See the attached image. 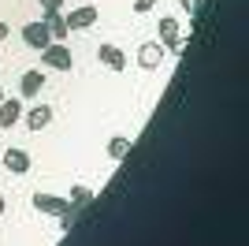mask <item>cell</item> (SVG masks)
Segmentation results:
<instances>
[{"label": "cell", "mask_w": 249, "mask_h": 246, "mask_svg": "<svg viewBox=\"0 0 249 246\" xmlns=\"http://www.w3.org/2000/svg\"><path fill=\"white\" fill-rule=\"evenodd\" d=\"M49 123H52V108L49 104H37V108L26 112V127H30V131H45Z\"/></svg>", "instance_id": "8fae6325"}, {"label": "cell", "mask_w": 249, "mask_h": 246, "mask_svg": "<svg viewBox=\"0 0 249 246\" xmlns=\"http://www.w3.org/2000/svg\"><path fill=\"white\" fill-rule=\"evenodd\" d=\"M0 101H4V90H0Z\"/></svg>", "instance_id": "44dd1931"}, {"label": "cell", "mask_w": 249, "mask_h": 246, "mask_svg": "<svg viewBox=\"0 0 249 246\" xmlns=\"http://www.w3.org/2000/svg\"><path fill=\"white\" fill-rule=\"evenodd\" d=\"M97 60H101L108 71H123L126 67V52L119 49V45H112V41H104V45H97Z\"/></svg>", "instance_id": "277c9868"}, {"label": "cell", "mask_w": 249, "mask_h": 246, "mask_svg": "<svg viewBox=\"0 0 249 246\" xmlns=\"http://www.w3.org/2000/svg\"><path fill=\"white\" fill-rule=\"evenodd\" d=\"M178 4H182V8L190 11V8H194V4H197V0H178Z\"/></svg>", "instance_id": "d6986e66"}, {"label": "cell", "mask_w": 249, "mask_h": 246, "mask_svg": "<svg viewBox=\"0 0 249 246\" xmlns=\"http://www.w3.org/2000/svg\"><path fill=\"white\" fill-rule=\"evenodd\" d=\"M156 4H160V0H134V11H138V15H145V11H153Z\"/></svg>", "instance_id": "9a60e30c"}, {"label": "cell", "mask_w": 249, "mask_h": 246, "mask_svg": "<svg viewBox=\"0 0 249 246\" xmlns=\"http://www.w3.org/2000/svg\"><path fill=\"white\" fill-rule=\"evenodd\" d=\"M22 41H26V49H37V52H41L45 49V45H49V26H45V22L41 19H37V22H26V26H22Z\"/></svg>", "instance_id": "8992f818"}, {"label": "cell", "mask_w": 249, "mask_h": 246, "mask_svg": "<svg viewBox=\"0 0 249 246\" xmlns=\"http://www.w3.org/2000/svg\"><path fill=\"white\" fill-rule=\"evenodd\" d=\"M41 63L52 71H71L74 67V52L67 49V41H49L41 49Z\"/></svg>", "instance_id": "6da1fadb"}, {"label": "cell", "mask_w": 249, "mask_h": 246, "mask_svg": "<svg viewBox=\"0 0 249 246\" xmlns=\"http://www.w3.org/2000/svg\"><path fill=\"white\" fill-rule=\"evenodd\" d=\"M108 157H112V161H123V157H130V138L115 134L112 142H108Z\"/></svg>", "instance_id": "4fadbf2b"}, {"label": "cell", "mask_w": 249, "mask_h": 246, "mask_svg": "<svg viewBox=\"0 0 249 246\" xmlns=\"http://www.w3.org/2000/svg\"><path fill=\"white\" fill-rule=\"evenodd\" d=\"M45 26H49V38L52 41H67V34H71V30H67V19H63V11H45Z\"/></svg>", "instance_id": "30bf717a"}, {"label": "cell", "mask_w": 249, "mask_h": 246, "mask_svg": "<svg viewBox=\"0 0 249 246\" xmlns=\"http://www.w3.org/2000/svg\"><path fill=\"white\" fill-rule=\"evenodd\" d=\"M8 34H11V30H8V22H4V19H0V41H4V38H8Z\"/></svg>", "instance_id": "ac0fdd59"}, {"label": "cell", "mask_w": 249, "mask_h": 246, "mask_svg": "<svg viewBox=\"0 0 249 246\" xmlns=\"http://www.w3.org/2000/svg\"><path fill=\"white\" fill-rule=\"evenodd\" d=\"M37 4H41L45 11H60L63 8V0H37Z\"/></svg>", "instance_id": "e0dca14e"}, {"label": "cell", "mask_w": 249, "mask_h": 246, "mask_svg": "<svg viewBox=\"0 0 249 246\" xmlns=\"http://www.w3.org/2000/svg\"><path fill=\"white\" fill-rule=\"evenodd\" d=\"M71 224H74V209H71V213H63V216H60V231H71Z\"/></svg>", "instance_id": "2e32d148"}, {"label": "cell", "mask_w": 249, "mask_h": 246, "mask_svg": "<svg viewBox=\"0 0 249 246\" xmlns=\"http://www.w3.org/2000/svg\"><path fill=\"white\" fill-rule=\"evenodd\" d=\"M30 205L37 209V213H49V216H63V213H71V202L67 198H60V194H37L30 198Z\"/></svg>", "instance_id": "7a4b0ae2"}, {"label": "cell", "mask_w": 249, "mask_h": 246, "mask_svg": "<svg viewBox=\"0 0 249 246\" xmlns=\"http://www.w3.org/2000/svg\"><path fill=\"white\" fill-rule=\"evenodd\" d=\"M4 209H8V202H4V194H0V216H4Z\"/></svg>", "instance_id": "ffe728a7"}, {"label": "cell", "mask_w": 249, "mask_h": 246, "mask_svg": "<svg viewBox=\"0 0 249 246\" xmlns=\"http://www.w3.org/2000/svg\"><path fill=\"white\" fill-rule=\"evenodd\" d=\"M41 90H45V75L37 71V67H30V71L22 75V82H19V93L26 97V101H30V97H37Z\"/></svg>", "instance_id": "ba28073f"}, {"label": "cell", "mask_w": 249, "mask_h": 246, "mask_svg": "<svg viewBox=\"0 0 249 246\" xmlns=\"http://www.w3.org/2000/svg\"><path fill=\"white\" fill-rule=\"evenodd\" d=\"M164 56H167V49L160 41H145V45L138 49V67H142V71H156V67L164 63Z\"/></svg>", "instance_id": "3957f363"}, {"label": "cell", "mask_w": 249, "mask_h": 246, "mask_svg": "<svg viewBox=\"0 0 249 246\" xmlns=\"http://www.w3.org/2000/svg\"><path fill=\"white\" fill-rule=\"evenodd\" d=\"M89 198H93V190L78 183V186H71V194H67V202H71V209H78V205H86Z\"/></svg>", "instance_id": "5bb4252c"}, {"label": "cell", "mask_w": 249, "mask_h": 246, "mask_svg": "<svg viewBox=\"0 0 249 246\" xmlns=\"http://www.w3.org/2000/svg\"><path fill=\"white\" fill-rule=\"evenodd\" d=\"M63 19H67V30H89L101 19V11L93 4H86V8H71V15H63Z\"/></svg>", "instance_id": "5b68a950"}, {"label": "cell", "mask_w": 249, "mask_h": 246, "mask_svg": "<svg viewBox=\"0 0 249 246\" xmlns=\"http://www.w3.org/2000/svg\"><path fill=\"white\" fill-rule=\"evenodd\" d=\"M22 120V101H15V97H4L0 101V131H8V127H15V123Z\"/></svg>", "instance_id": "52a82bcc"}, {"label": "cell", "mask_w": 249, "mask_h": 246, "mask_svg": "<svg viewBox=\"0 0 249 246\" xmlns=\"http://www.w3.org/2000/svg\"><path fill=\"white\" fill-rule=\"evenodd\" d=\"M156 26H160V45H171V41L178 38V22L175 19H167V15H160V19H156Z\"/></svg>", "instance_id": "7c38bea8"}, {"label": "cell", "mask_w": 249, "mask_h": 246, "mask_svg": "<svg viewBox=\"0 0 249 246\" xmlns=\"http://www.w3.org/2000/svg\"><path fill=\"white\" fill-rule=\"evenodd\" d=\"M4 168H8L11 175H26L30 172V153H26V149H8V153H4Z\"/></svg>", "instance_id": "9c48e42d"}]
</instances>
